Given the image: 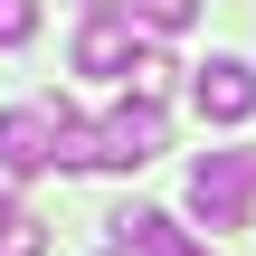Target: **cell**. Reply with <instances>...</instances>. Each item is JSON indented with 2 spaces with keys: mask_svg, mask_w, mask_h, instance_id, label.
Masks as SVG:
<instances>
[{
  "mask_svg": "<svg viewBox=\"0 0 256 256\" xmlns=\"http://www.w3.org/2000/svg\"><path fill=\"white\" fill-rule=\"evenodd\" d=\"M162 86H171V57H162V48H142V57H133V95H152V104H162Z\"/></svg>",
  "mask_w": 256,
  "mask_h": 256,
  "instance_id": "obj_9",
  "label": "cell"
},
{
  "mask_svg": "<svg viewBox=\"0 0 256 256\" xmlns=\"http://www.w3.org/2000/svg\"><path fill=\"white\" fill-rule=\"evenodd\" d=\"M124 10H133L142 28H162V38H171V28H190V10H200V0H124Z\"/></svg>",
  "mask_w": 256,
  "mask_h": 256,
  "instance_id": "obj_8",
  "label": "cell"
},
{
  "mask_svg": "<svg viewBox=\"0 0 256 256\" xmlns=\"http://www.w3.org/2000/svg\"><path fill=\"white\" fill-rule=\"evenodd\" d=\"M86 10H95V19H104V10H124V0H86Z\"/></svg>",
  "mask_w": 256,
  "mask_h": 256,
  "instance_id": "obj_11",
  "label": "cell"
},
{
  "mask_svg": "<svg viewBox=\"0 0 256 256\" xmlns=\"http://www.w3.org/2000/svg\"><path fill=\"white\" fill-rule=\"evenodd\" d=\"M114 238H124L133 256H200L190 238H180V218H171V209H124V218H114Z\"/></svg>",
  "mask_w": 256,
  "mask_h": 256,
  "instance_id": "obj_6",
  "label": "cell"
},
{
  "mask_svg": "<svg viewBox=\"0 0 256 256\" xmlns=\"http://www.w3.org/2000/svg\"><path fill=\"white\" fill-rule=\"evenodd\" d=\"M38 247H48V228H38L28 209H10V200H0V256H38Z\"/></svg>",
  "mask_w": 256,
  "mask_h": 256,
  "instance_id": "obj_7",
  "label": "cell"
},
{
  "mask_svg": "<svg viewBox=\"0 0 256 256\" xmlns=\"http://www.w3.org/2000/svg\"><path fill=\"white\" fill-rule=\"evenodd\" d=\"M190 209L209 228H247L256 209V152H200L190 162Z\"/></svg>",
  "mask_w": 256,
  "mask_h": 256,
  "instance_id": "obj_1",
  "label": "cell"
},
{
  "mask_svg": "<svg viewBox=\"0 0 256 256\" xmlns=\"http://www.w3.org/2000/svg\"><path fill=\"white\" fill-rule=\"evenodd\" d=\"M190 95H200L209 124H247V114H256V66H247V57H209Z\"/></svg>",
  "mask_w": 256,
  "mask_h": 256,
  "instance_id": "obj_4",
  "label": "cell"
},
{
  "mask_svg": "<svg viewBox=\"0 0 256 256\" xmlns=\"http://www.w3.org/2000/svg\"><path fill=\"white\" fill-rule=\"evenodd\" d=\"M133 57H142V48L124 38V19H114V10L76 28V76H133Z\"/></svg>",
  "mask_w": 256,
  "mask_h": 256,
  "instance_id": "obj_5",
  "label": "cell"
},
{
  "mask_svg": "<svg viewBox=\"0 0 256 256\" xmlns=\"http://www.w3.org/2000/svg\"><path fill=\"white\" fill-rule=\"evenodd\" d=\"M48 162H57V114L48 104H10L0 114V190L28 180V171H48Z\"/></svg>",
  "mask_w": 256,
  "mask_h": 256,
  "instance_id": "obj_2",
  "label": "cell"
},
{
  "mask_svg": "<svg viewBox=\"0 0 256 256\" xmlns=\"http://www.w3.org/2000/svg\"><path fill=\"white\" fill-rule=\"evenodd\" d=\"M28 28H38V0H0V48H28Z\"/></svg>",
  "mask_w": 256,
  "mask_h": 256,
  "instance_id": "obj_10",
  "label": "cell"
},
{
  "mask_svg": "<svg viewBox=\"0 0 256 256\" xmlns=\"http://www.w3.org/2000/svg\"><path fill=\"white\" fill-rule=\"evenodd\" d=\"M171 142V124H162V104L152 95H133V104H114L104 114V171H133V162H152Z\"/></svg>",
  "mask_w": 256,
  "mask_h": 256,
  "instance_id": "obj_3",
  "label": "cell"
}]
</instances>
